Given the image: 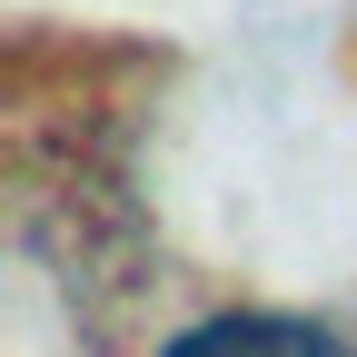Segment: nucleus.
<instances>
[{"mask_svg": "<svg viewBox=\"0 0 357 357\" xmlns=\"http://www.w3.org/2000/svg\"><path fill=\"white\" fill-rule=\"evenodd\" d=\"M159 357H357V347L318 318H288V307H218V318L178 328Z\"/></svg>", "mask_w": 357, "mask_h": 357, "instance_id": "f257e3e1", "label": "nucleus"}]
</instances>
